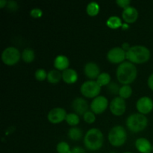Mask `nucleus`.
<instances>
[{"instance_id":"35","label":"nucleus","mask_w":153,"mask_h":153,"mask_svg":"<svg viewBox=\"0 0 153 153\" xmlns=\"http://www.w3.org/2000/svg\"><path fill=\"white\" fill-rule=\"evenodd\" d=\"M147 84L149 88H150L152 91H153V73L149 76V79H148V81H147Z\"/></svg>"},{"instance_id":"40","label":"nucleus","mask_w":153,"mask_h":153,"mask_svg":"<svg viewBox=\"0 0 153 153\" xmlns=\"http://www.w3.org/2000/svg\"><path fill=\"white\" fill-rule=\"evenodd\" d=\"M111 153H116V152H111Z\"/></svg>"},{"instance_id":"41","label":"nucleus","mask_w":153,"mask_h":153,"mask_svg":"<svg viewBox=\"0 0 153 153\" xmlns=\"http://www.w3.org/2000/svg\"><path fill=\"white\" fill-rule=\"evenodd\" d=\"M152 152H153V145H152Z\"/></svg>"},{"instance_id":"37","label":"nucleus","mask_w":153,"mask_h":153,"mask_svg":"<svg viewBox=\"0 0 153 153\" xmlns=\"http://www.w3.org/2000/svg\"><path fill=\"white\" fill-rule=\"evenodd\" d=\"M7 4V1L5 0H0V7L3 8L4 6H6V4Z\"/></svg>"},{"instance_id":"7","label":"nucleus","mask_w":153,"mask_h":153,"mask_svg":"<svg viewBox=\"0 0 153 153\" xmlns=\"http://www.w3.org/2000/svg\"><path fill=\"white\" fill-rule=\"evenodd\" d=\"M21 54L16 48L10 46L4 49L1 54V60L6 65L13 66L19 61Z\"/></svg>"},{"instance_id":"2","label":"nucleus","mask_w":153,"mask_h":153,"mask_svg":"<svg viewBox=\"0 0 153 153\" xmlns=\"http://www.w3.org/2000/svg\"><path fill=\"white\" fill-rule=\"evenodd\" d=\"M150 58V51L144 46H133L126 52V59L132 64H143Z\"/></svg>"},{"instance_id":"8","label":"nucleus","mask_w":153,"mask_h":153,"mask_svg":"<svg viewBox=\"0 0 153 153\" xmlns=\"http://www.w3.org/2000/svg\"><path fill=\"white\" fill-rule=\"evenodd\" d=\"M107 58L112 64H122L126 58V52L120 47H114L108 51Z\"/></svg>"},{"instance_id":"22","label":"nucleus","mask_w":153,"mask_h":153,"mask_svg":"<svg viewBox=\"0 0 153 153\" xmlns=\"http://www.w3.org/2000/svg\"><path fill=\"white\" fill-rule=\"evenodd\" d=\"M97 82L100 87L108 86L111 83L110 75L107 73H100V75L97 79Z\"/></svg>"},{"instance_id":"39","label":"nucleus","mask_w":153,"mask_h":153,"mask_svg":"<svg viewBox=\"0 0 153 153\" xmlns=\"http://www.w3.org/2000/svg\"><path fill=\"white\" fill-rule=\"evenodd\" d=\"M123 153H132V152H123Z\"/></svg>"},{"instance_id":"33","label":"nucleus","mask_w":153,"mask_h":153,"mask_svg":"<svg viewBox=\"0 0 153 153\" xmlns=\"http://www.w3.org/2000/svg\"><path fill=\"white\" fill-rule=\"evenodd\" d=\"M7 7H8L9 10H12V11H14L16 9L18 8V4L16 3V1H7Z\"/></svg>"},{"instance_id":"20","label":"nucleus","mask_w":153,"mask_h":153,"mask_svg":"<svg viewBox=\"0 0 153 153\" xmlns=\"http://www.w3.org/2000/svg\"><path fill=\"white\" fill-rule=\"evenodd\" d=\"M106 25L110 28L117 29V28H120V27H122L123 24L120 17L117 16H112L108 19L107 22H106Z\"/></svg>"},{"instance_id":"11","label":"nucleus","mask_w":153,"mask_h":153,"mask_svg":"<svg viewBox=\"0 0 153 153\" xmlns=\"http://www.w3.org/2000/svg\"><path fill=\"white\" fill-rule=\"evenodd\" d=\"M67 114L66 111L62 108H55L49 112L47 118L51 123L57 124L65 120Z\"/></svg>"},{"instance_id":"21","label":"nucleus","mask_w":153,"mask_h":153,"mask_svg":"<svg viewBox=\"0 0 153 153\" xmlns=\"http://www.w3.org/2000/svg\"><path fill=\"white\" fill-rule=\"evenodd\" d=\"M87 13L89 16H97L100 12V5L96 1H91L87 6Z\"/></svg>"},{"instance_id":"19","label":"nucleus","mask_w":153,"mask_h":153,"mask_svg":"<svg viewBox=\"0 0 153 153\" xmlns=\"http://www.w3.org/2000/svg\"><path fill=\"white\" fill-rule=\"evenodd\" d=\"M62 74L58 70H52L48 73L47 80L51 84H57L61 81Z\"/></svg>"},{"instance_id":"14","label":"nucleus","mask_w":153,"mask_h":153,"mask_svg":"<svg viewBox=\"0 0 153 153\" xmlns=\"http://www.w3.org/2000/svg\"><path fill=\"white\" fill-rule=\"evenodd\" d=\"M122 16L126 23H133V22H136L138 18V11L135 7L129 6L124 9L122 13Z\"/></svg>"},{"instance_id":"5","label":"nucleus","mask_w":153,"mask_h":153,"mask_svg":"<svg viewBox=\"0 0 153 153\" xmlns=\"http://www.w3.org/2000/svg\"><path fill=\"white\" fill-rule=\"evenodd\" d=\"M126 131L121 126H116L109 131L108 140L111 144L115 147L123 146L126 141Z\"/></svg>"},{"instance_id":"32","label":"nucleus","mask_w":153,"mask_h":153,"mask_svg":"<svg viewBox=\"0 0 153 153\" xmlns=\"http://www.w3.org/2000/svg\"><path fill=\"white\" fill-rule=\"evenodd\" d=\"M116 3L119 7H122V8L126 9V7H129V4L131 1L129 0H117Z\"/></svg>"},{"instance_id":"31","label":"nucleus","mask_w":153,"mask_h":153,"mask_svg":"<svg viewBox=\"0 0 153 153\" xmlns=\"http://www.w3.org/2000/svg\"><path fill=\"white\" fill-rule=\"evenodd\" d=\"M30 15L34 18H40L43 15V11L40 8H34L30 11Z\"/></svg>"},{"instance_id":"29","label":"nucleus","mask_w":153,"mask_h":153,"mask_svg":"<svg viewBox=\"0 0 153 153\" xmlns=\"http://www.w3.org/2000/svg\"><path fill=\"white\" fill-rule=\"evenodd\" d=\"M48 73H46V71L43 69H38V70H36L35 73H34V76H35V79L38 81H44L45 79H47Z\"/></svg>"},{"instance_id":"13","label":"nucleus","mask_w":153,"mask_h":153,"mask_svg":"<svg viewBox=\"0 0 153 153\" xmlns=\"http://www.w3.org/2000/svg\"><path fill=\"white\" fill-rule=\"evenodd\" d=\"M72 108L76 112V114L84 115L86 112L88 111V104L85 100L83 98H76L73 100L72 103Z\"/></svg>"},{"instance_id":"24","label":"nucleus","mask_w":153,"mask_h":153,"mask_svg":"<svg viewBox=\"0 0 153 153\" xmlns=\"http://www.w3.org/2000/svg\"><path fill=\"white\" fill-rule=\"evenodd\" d=\"M35 58L34 52L31 49H24L22 53V58L25 62L31 63L32 62Z\"/></svg>"},{"instance_id":"15","label":"nucleus","mask_w":153,"mask_h":153,"mask_svg":"<svg viewBox=\"0 0 153 153\" xmlns=\"http://www.w3.org/2000/svg\"><path fill=\"white\" fill-rule=\"evenodd\" d=\"M84 72H85V76L89 78L90 79H97L100 75V67L97 64L94 62H89L85 64Z\"/></svg>"},{"instance_id":"26","label":"nucleus","mask_w":153,"mask_h":153,"mask_svg":"<svg viewBox=\"0 0 153 153\" xmlns=\"http://www.w3.org/2000/svg\"><path fill=\"white\" fill-rule=\"evenodd\" d=\"M65 120L69 125L72 126H74L78 125V124L79 123V122H80L79 115L74 113L67 114Z\"/></svg>"},{"instance_id":"1","label":"nucleus","mask_w":153,"mask_h":153,"mask_svg":"<svg viewBox=\"0 0 153 153\" xmlns=\"http://www.w3.org/2000/svg\"><path fill=\"white\" fill-rule=\"evenodd\" d=\"M137 76V70L134 64L128 61L120 64L117 70V78L118 82L123 85L132 83Z\"/></svg>"},{"instance_id":"9","label":"nucleus","mask_w":153,"mask_h":153,"mask_svg":"<svg viewBox=\"0 0 153 153\" xmlns=\"http://www.w3.org/2000/svg\"><path fill=\"white\" fill-rule=\"evenodd\" d=\"M108 105V101L106 97L103 96H98L94 98L91 104V108L96 114H100L107 109Z\"/></svg>"},{"instance_id":"18","label":"nucleus","mask_w":153,"mask_h":153,"mask_svg":"<svg viewBox=\"0 0 153 153\" xmlns=\"http://www.w3.org/2000/svg\"><path fill=\"white\" fill-rule=\"evenodd\" d=\"M69 65H70V61L67 57L64 55H58L56 57L54 61V66L58 70H66L68 69Z\"/></svg>"},{"instance_id":"23","label":"nucleus","mask_w":153,"mask_h":153,"mask_svg":"<svg viewBox=\"0 0 153 153\" xmlns=\"http://www.w3.org/2000/svg\"><path fill=\"white\" fill-rule=\"evenodd\" d=\"M82 131L79 128L76 127H73V128H70L68 131V136L71 140H79L82 137Z\"/></svg>"},{"instance_id":"3","label":"nucleus","mask_w":153,"mask_h":153,"mask_svg":"<svg viewBox=\"0 0 153 153\" xmlns=\"http://www.w3.org/2000/svg\"><path fill=\"white\" fill-rule=\"evenodd\" d=\"M104 136L98 128H91L87 131L84 138L85 147L91 151L99 150L102 146Z\"/></svg>"},{"instance_id":"25","label":"nucleus","mask_w":153,"mask_h":153,"mask_svg":"<svg viewBox=\"0 0 153 153\" xmlns=\"http://www.w3.org/2000/svg\"><path fill=\"white\" fill-rule=\"evenodd\" d=\"M131 94H132V88L129 85H123L120 89V97L123 98V100L129 98Z\"/></svg>"},{"instance_id":"6","label":"nucleus","mask_w":153,"mask_h":153,"mask_svg":"<svg viewBox=\"0 0 153 153\" xmlns=\"http://www.w3.org/2000/svg\"><path fill=\"white\" fill-rule=\"evenodd\" d=\"M81 93L87 98H96L100 94L101 87L97 81H88L84 82L81 86Z\"/></svg>"},{"instance_id":"27","label":"nucleus","mask_w":153,"mask_h":153,"mask_svg":"<svg viewBox=\"0 0 153 153\" xmlns=\"http://www.w3.org/2000/svg\"><path fill=\"white\" fill-rule=\"evenodd\" d=\"M56 149L58 153H72V149H70L69 144L64 141L58 143Z\"/></svg>"},{"instance_id":"17","label":"nucleus","mask_w":153,"mask_h":153,"mask_svg":"<svg viewBox=\"0 0 153 153\" xmlns=\"http://www.w3.org/2000/svg\"><path fill=\"white\" fill-rule=\"evenodd\" d=\"M62 79L67 84H74L78 80V74L73 69H67L63 71Z\"/></svg>"},{"instance_id":"4","label":"nucleus","mask_w":153,"mask_h":153,"mask_svg":"<svg viewBox=\"0 0 153 153\" xmlns=\"http://www.w3.org/2000/svg\"><path fill=\"white\" fill-rule=\"evenodd\" d=\"M148 120L146 116L142 114H133L126 120V126L134 133L140 132L146 128Z\"/></svg>"},{"instance_id":"30","label":"nucleus","mask_w":153,"mask_h":153,"mask_svg":"<svg viewBox=\"0 0 153 153\" xmlns=\"http://www.w3.org/2000/svg\"><path fill=\"white\" fill-rule=\"evenodd\" d=\"M84 120L88 123L91 124L94 123L96 121V116L95 114L93 111H88L84 114Z\"/></svg>"},{"instance_id":"10","label":"nucleus","mask_w":153,"mask_h":153,"mask_svg":"<svg viewBox=\"0 0 153 153\" xmlns=\"http://www.w3.org/2000/svg\"><path fill=\"white\" fill-rule=\"evenodd\" d=\"M126 109L125 100L121 97H115L112 100L110 104L111 112L115 116H121L123 114Z\"/></svg>"},{"instance_id":"16","label":"nucleus","mask_w":153,"mask_h":153,"mask_svg":"<svg viewBox=\"0 0 153 153\" xmlns=\"http://www.w3.org/2000/svg\"><path fill=\"white\" fill-rule=\"evenodd\" d=\"M135 147L140 153H151L152 152V146L149 140L144 137H141L135 141Z\"/></svg>"},{"instance_id":"36","label":"nucleus","mask_w":153,"mask_h":153,"mask_svg":"<svg viewBox=\"0 0 153 153\" xmlns=\"http://www.w3.org/2000/svg\"><path fill=\"white\" fill-rule=\"evenodd\" d=\"M131 46H130V45H129V43H127V42H125V43H123L122 44V49H123L124 51H126V52H128V50H129L130 49V48H131Z\"/></svg>"},{"instance_id":"38","label":"nucleus","mask_w":153,"mask_h":153,"mask_svg":"<svg viewBox=\"0 0 153 153\" xmlns=\"http://www.w3.org/2000/svg\"><path fill=\"white\" fill-rule=\"evenodd\" d=\"M128 28H129V25H128V24H126V23L123 24V25H122L123 30H127Z\"/></svg>"},{"instance_id":"12","label":"nucleus","mask_w":153,"mask_h":153,"mask_svg":"<svg viewBox=\"0 0 153 153\" xmlns=\"http://www.w3.org/2000/svg\"><path fill=\"white\" fill-rule=\"evenodd\" d=\"M137 111L142 114H147L150 113L153 109V101L148 97H143L139 99L136 104Z\"/></svg>"},{"instance_id":"34","label":"nucleus","mask_w":153,"mask_h":153,"mask_svg":"<svg viewBox=\"0 0 153 153\" xmlns=\"http://www.w3.org/2000/svg\"><path fill=\"white\" fill-rule=\"evenodd\" d=\"M72 153H87L83 148L80 146H76L72 149Z\"/></svg>"},{"instance_id":"28","label":"nucleus","mask_w":153,"mask_h":153,"mask_svg":"<svg viewBox=\"0 0 153 153\" xmlns=\"http://www.w3.org/2000/svg\"><path fill=\"white\" fill-rule=\"evenodd\" d=\"M120 89V88L116 82H111L107 86L108 92L111 94H114V95H116L117 94H119Z\"/></svg>"}]
</instances>
